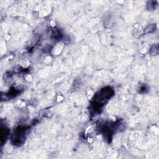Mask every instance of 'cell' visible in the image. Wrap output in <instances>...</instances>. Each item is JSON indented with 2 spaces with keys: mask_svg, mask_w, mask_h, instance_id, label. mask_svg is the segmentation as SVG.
I'll use <instances>...</instances> for the list:
<instances>
[{
  "mask_svg": "<svg viewBox=\"0 0 159 159\" xmlns=\"http://www.w3.org/2000/svg\"><path fill=\"white\" fill-rule=\"evenodd\" d=\"M8 135H9V129L6 127H1V144L2 145L3 143V140H6V139L8 137Z\"/></svg>",
  "mask_w": 159,
  "mask_h": 159,
  "instance_id": "3957f363",
  "label": "cell"
},
{
  "mask_svg": "<svg viewBox=\"0 0 159 159\" xmlns=\"http://www.w3.org/2000/svg\"><path fill=\"white\" fill-rule=\"evenodd\" d=\"M28 128L25 126H19L14 131L12 135L11 140L12 144L15 145H20L25 139V134Z\"/></svg>",
  "mask_w": 159,
  "mask_h": 159,
  "instance_id": "7a4b0ae2",
  "label": "cell"
},
{
  "mask_svg": "<svg viewBox=\"0 0 159 159\" xmlns=\"http://www.w3.org/2000/svg\"><path fill=\"white\" fill-rule=\"evenodd\" d=\"M113 94L114 90L110 86L102 88L94 96L91 102V109L96 113L100 112L104 105H105Z\"/></svg>",
  "mask_w": 159,
  "mask_h": 159,
  "instance_id": "6da1fadb",
  "label": "cell"
}]
</instances>
